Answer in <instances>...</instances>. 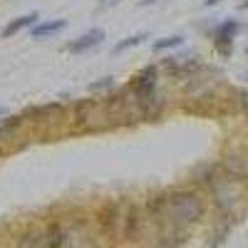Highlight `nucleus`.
<instances>
[{
    "label": "nucleus",
    "mask_w": 248,
    "mask_h": 248,
    "mask_svg": "<svg viewBox=\"0 0 248 248\" xmlns=\"http://www.w3.org/2000/svg\"><path fill=\"white\" fill-rule=\"evenodd\" d=\"M112 129L105 97H85L77 99L70 109V132L72 134H97Z\"/></svg>",
    "instance_id": "obj_1"
},
{
    "label": "nucleus",
    "mask_w": 248,
    "mask_h": 248,
    "mask_svg": "<svg viewBox=\"0 0 248 248\" xmlns=\"http://www.w3.org/2000/svg\"><path fill=\"white\" fill-rule=\"evenodd\" d=\"M206 191L211 194V201H214L216 209L226 218H231L243 201V181H238L231 174H226L223 169H218L216 176L211 179V184L206 186Z\"/></svg>",
    "instance_id": "obj_2"
},
{
    "label": "nucleus",
    "mask_w": 248,
    "mask_h": 248,
    "mask_svg": "<svg viewBox=\"0 0 248 248\" xmlns=\"http://www.w3.org/2000/svg\"><path fill=\"white\" fill-rule=\"evenodd\" d=\"M65 223V248H99L102 236L94 226V218L85 211H72L62 216Z\"/></svg>",
    "instance_id": "obj_3"
},
{
    "label": "nucleus",
    "mask_w": 248,
    "mask_h": 248,
    "mask_svg": "<svg viewBox=\"0 0 248 248\" xmlns=\"http://www.w3.org/2000/svg\"><path fill=\"white\" fill-rule=\"evenodd\" d=\"M105 107H107V117H109V124L112 129H127V127H137L141 122L139 117V107H137V99L132 94V90L124 85V87H117L114 92H109L105 97Z\"/></svg>",
    "instance_id": "obj_4"
},
{
    "label": "nucleus",
    "mask_w": 248,
    "mask_h": 248,
    "mask_svg": "<svg viewBox=\"0 0 248 248\" xmlns=\"http://www.w3.org/2000/svg\"><path fill=\"white\" fill-rule=\"evenodd\" d=\"M94 226H97L99 236H107L109 241L122 236V203L119 201H105L99 206L97 216H94Z\"/></svg>",
    "instance_id": "obj_5"
},
{
    "label": "nucleus",
    "mask_w": 248,
    "mask_h": 248,
    "mask_svg": "<svg viewBox=\"0 0 248 248\" xmlns=\"http://www.w3.org/2000/svg\"><path fill=\"white\" fill-rule=\"evenodd\" d=\"M238 32H241V23H238V20H233V17L221 20V23L211 30L214 47H216V52H218L221 57H231V52H233V40H236Z\"/></svg>",
    "instance_id": "obj_6"
},
{
    "label": "nucleus",
    "mask_w": 248,
    "mask_h": 248,
    "mask_svg": "<svg viewBox=\"0 0 248 248\" xmlns=\"http://www.w3.org/2000/svg\"><path fill=\"white\" fill-rule=\"evenodd\" d=\"M105 37H107V32L102 28H90L87 32H82L75 40H70V43L65 45V52H70V55H85V52L99 47L102 43H105Z\"/></svg>",
    "instance_id": "obj_7"
},
{
    "label": "nucleus",
    "mask_w": 248,
    "mask_h": 248,
    "mask_svg": "<svg viewBox=\"0 0 248 248\" xmlns=\"http://www.w3.org/2000/svg\"><path fill=\"white\" fill-rule=\"evenodd\" d=\"M37 20H40V13L37 10H30L25 15H17V17H13V20H8V23H5V28L0 30V37H3V40H13L15 35H20L23 30H30Z\"/></svg>",
    "instance_id": "obj_8"
},
{
    "label": "nucleus",
    "mask_w": 248,
    "mask_h": 248,
    "mask_svg": "<svg viewBox=\"0 0 248 248\" xmlns=\"http://www.w3.org/2000/svg\"><path fill=\"white\" fill-rule=\"evenodd\" d=\"M70 23L65 17H52V20H37V23L30 28V37L32 40H47V37H55L65 30Z\"/></svg>",
    "instance_id": "obj_9"
},
{
    "label": "nucleus",
    "mask_w": 248,
    "mask_h": 248,
    "mask_svg": "<svg viewBox=\"0 0 248 248\" xmlns=\"http://www.w3.org/2000/svg\"><path fill=\"white\" fill-rule=\"evenodd\" d=\"M43 236L47 248H65V223H62V218H50L43 226Z\"/></svg>",
    "instance_id": "obj_10"
},
{
    "label": "nucleus",
    "mask_w": 248,
    "mask_h": 248,
    "mask_svg": "<svg viewBox=\"0 0 248 248\" xmlns=\"http://www.w3.org/2000/svg\"><path fill=\"white\" fill-rule=\"evenodd\" d=\"M119 85H117V79L112 77V75H107V77H99V79H94V82H90L87 85V92L94 97V94H102V97H107L109 92H114Z\"/></svg>",
    "instance_id": "obj_11"
},
{
    "label": "nucleus",
    "mask_w": 248,
    "mask_h": 248,
    "mask_svg": "<svg viewBox=\"0 0 248 248\" xmlns=\"http://www.w3.org/2000/svg\"><path fill=\"white\" fill-rule=\"evenodd\" d=\"M144 40H149V32H134V35H129V37L119 40V43L112 47V55H122V52H127V50H132V47H139Z\"/></svg>",
    "instance_id": "obj_12"
},
{
    "label": "nucleus",
    "mask_w": 248,
    "mask_h": 248,
    "mask_svg": "<svg viewBox=\"0 0 248 248\" xmlns=\"http://www.w3.org/2000/svg\"><path fill=\"white\" fill-rule=\"evenodd\" d=\"M181 45H184V35H167V37H161V40H154L152 50L154 52H167V50H176Z\"/></svg>",
    "instance_id": "obj_13"
},
{
    "label": "nucleus",
    "mask_w": 248,
    "mask_h": 248,
    "mask_svg": "<svg viewBox=\"0 0 248 248\" xmlns=\"http://www.w3.org/2000/svg\"><path fill=\"white\" fill-rule=\"evenodd\" d=\"M159 0H139L137 3V8H152V5H156Z\"/></svg>",
    "instance_id": "obj_14"
},
{
    "label": "nucleus",
    "mask_w": 248,
    "mask_h": 248,
    "mask_svg": "<svg viewBox=\"0 0 248 248\" xmlns=\"http://www.w3.org/2000/svg\"><path fill=\"white\" fill-rule=\"evenodd\" d=\"M238 97H241V107H243V109L248 112V92H241Z\"/></svg>",
    "instance_id": "obj_15"
},
{
    "label": "nucleus",
    "mask_w": 248,
    "mask_h": 248,
    "mask_svg": "<svg viewBox=\"0 0 248 248\" xmlns=\"http://www.w3.org/2000/svg\"><path fill=\"white\" fill-rule=\"evenodd\" d=\"M218 3H223V0H203V8H214Z\"/></svg>",
    "instance_id": "obj_16"
},
{
    "label": "nucleus",
    "mask_w": 248,
    "mask_h": 248,
    "mask_svg": "<svg viewBox=\"0 0 248 248\" xmlns=\"http://www.w3.org/2000/svg\"><path fill=\"white\" fill-rule=\"evenodd\" d=\"M114 0H99V8H107V5H112Z\"/></svg>",
    "instance_id": "obj_17"
},
{
    "label": "nucleus",
    "mask_w": 248,
    "mask_h": 248,
    "mask_svg": "<svg viewBox=\"0 0 248 248\" xmlns=\"http://www.w3.org/2000/svg\"><path fill=\"white\" fill-rule=\"evenodd\" d=\"M238 10H248V0H241V3H238Z\"/></svg>",
    "instance_id": "obj_18"
},
{
    "label": "nucleus",
    "mask_w": 248,
    "mask_h": 248,
    "mask_svg": "<svg viewBox=\"0 0 248 248\" xmlns=\"http://www.w3.org/2000/svg\"><path fill=\"white\" fill-rule=\"evenodd\" d=\"M5 154H8V149H5V147H3V141H0V159H3V156H5Z\"/></svg>",
    "instance_id": "obj_19"
},
{
    "label": "nucleus",
    "mask_w": 248,
    "mask_h": 248,
    "mask_svg": "<svg viewBox=\"0 0 248 248\" xmlns=\"http://www.w3.org/2000/svg\"><path fill=\"white\" fill-rule=\"evenodd\" d=\"M3 117H8V109H5V107H0V119H3Z\"/></svg>",
    "instance_id": "obj_20"
},
{
    "label": "nucleus",
    "mask_w": 248,
    "mask_h": 248,
    "mask_svg": "<svg viewBox=\"0 0 248 248\" xmlns=\"http://www.w3.org/2000/svg\"><path fill=\"white\" fill-rule=\"evenodd\" d=\"M0 248H13V246H10V243H5V246H0Z\"/></svg>",
    "instance_id": "obj_21"
},
{
    "label": "nucleus",
    "mask_w": 248,
    "mask_h": 248,
    "mask_svg": "<svg viewBox=\"0 0 248 248\" xmlns=\"http://www.w3.org/2000/svg\"><path fill=\"white\" fill-rule=\"evenodd\" d=\"M246 55H248V47H246Z\"/></svg>",
    "instance_id": "obj_22"
}]
</instances>
